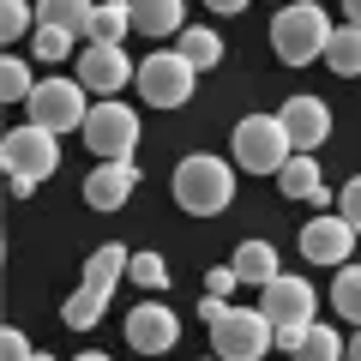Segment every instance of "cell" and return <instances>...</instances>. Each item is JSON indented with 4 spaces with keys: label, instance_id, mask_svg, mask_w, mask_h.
<instances>
[{
    "label": "cell",
    "instance_id": "obj_1",
    "mask_svg": "<svg viewBox=\"0 0 361 361\" xmlns=\"http://www.w3.org/2000/svg\"><path fill=\"white\" fill-rule=\"evenodd\" d=\"M127 259H133V247H121V241L97 247V253L85 259V277H78L73 301L61 307V319L73 325V331H90V325L103 319V307H109V295H115V283L127 277Z\"/></svg>",
    "mask_w": 361,
    "mask_h": 361
},
{
    "label": "cell",
    "instance_id": "obj_2",
    "mask_svg": "<svg viewBox=\"0 0 361 361\" xmlns=\"http://www.w3.org/2000/svg\"><path fill=\"white\" fill-rule=\"evenodd\" d=\"M175 205L193 211V217H217V211H229V205H235V175H229V163L211 157V151L180 157V169H175Z\"/></svg>",
    "mask_w": 361,
    "mask_h": 361
},
{
    "label": "cell",
    "instance_id": "obj_3",
    "mask_svg": "<svg viewBox=\"0 0 361 361\" xmlns=\"http://www.w3.org/2000/svg\"><path fill=\"white\" fill-rule=\"evenodd\" d=\"M325 42H331V18H325V6H313V0H295V6H283V13L271 18V49H277L283 66L319 61Z\"/></svg>",
    "mask_w": 361,
    "mask_h": 361
},
{
    "label": "cell",
    "instance_id": "obj_4",
    "mask_svg": "<svg viewBox=\"0 0 361 361\" xmlns=\"http://www.w3.org/2000/svg\"><path fill=\"white\" fill-rule=\"evenodd\" d=\"M289 157H295V139H289L283 115H247L235 127V163L247 175H277Z\"/></svg>",
    "mask_w": 361,
    "mask_h": 361
},
{
    "label": "cell",
    "instance_id": "obj_5",
    "mask_svg": "<svg viewBox=\"0 0 361 361\" xmlns=\"http://www.w3.org/2000/svg\"><path fill=\"white\" fill-rule=\"evenodd\" d=\"M61 133L37 127V121H25V127L6 133V145H0V163H6V180H25V187H37V180H49L54 169H61Z\"/></svg>",
    "mask_w": 361,
    "mask_h": 361
},
{
    "label": "cell",
    "instance_id": "obj_6",
    "mask_svg": "<svg viewBox=\"0 0 361 361\" xmlns=\"http://www.w3.org/2000/svg\"><path fill=\"white\" fill-rule=\"evenodd\" d=\"M193 78H199V66L187 61L180 49H157V54H145L139 61V97L151 109H180L187 97H193Z\"/></svg>",
    "mask_w": 361,
    "mask_h": 361
},
{
    "label": "cell",
    "instance_id": "obj_7",
    "mask_svg": "<svg viewBox=\"0 0 361 361\" xmlns=\"http://www.w3.org/2000/svg\"><path fill=\"white\" fill-rule=\"evenodd\" d=\"M271 343H277V325L265 319V307H229L211 325V349L223 361H259Z\"/></svg>",
    "mask_w": 361,
    "mask_h": 361
},
{
    "label": "cell",
    "instance_id": "obj_8",
    "mask_svg": "<svg viewBox=\"0 0 361 361\" xmlns=\"http://www.w3.org/2000/svg\"><path fill=\"white\" fill-rule=\"evenodd\" d=\"M25 109H30V121L37 127H49V133H73V127H85V78H42L37 90L25 97Z\"/></svg>",
    "mask_w": 361,
    "mask_h": 361
},
{
    "label": "cell",
    "instance_id": "obj_9",
    "mask_svg": "<svg viewBox=\"0 0 361 361\" xmlns=\"http://www.w3.org/2000/svg\"><path fill=\"white\" fill-rule=\"evenodd\" d=\"M78 133H85V145L103 157V163H109V157H133V151H139V115H133L127 103H97Z\"/></svg>",
    "mask_w": 361,
    "mask_h": 361
},
{
    "label": "cell",
    "instance_id": "obj_10",
    "mask_svg": "<svg viewBox=\"0 0 361 361\" xmlns=\"http://www.w3.org/2000/svg\"><path fill=\"white\" fill-rule=\"evenodd\" d=\"M355 235L361 229L343 217V211H325V217H313L307 229H301V259H307V265H349Z\"/></svg>",
    "mask_w": 361,
    "mask_h": 361
},
{
    "label": "cell",
    "instance_id": "obj_11",
    "mask_svg": "<svg viewBox=\"0 0 361 361\" xmlns=\"http://www.w3.org/2000/svg\"><path fill=\"white\" fill-rule=\"evenodd\" d=\"M259 307H265L271 325H313V307H319V295H313L307 277H271L265 289H259Z\"/></svg>",
    "mask_w": 361,
    "mask_h": 361
},
{
    "label": "cell",
    "instance_id": "obj_12",
    "mask_svg": "<svg viewBox=\"0 0 361 361\" xmlns=\"http://www.w3.org/2000/svg\"><path fill=\"white\" fill-rule=\"evenodd\" d=\"M127 343L139 349V355H169V349L180 343V319L163 307V301H139L127 319Z\"/></svg>",
    "mask_w": 361,
    "mask_h": 361
},
{
    "label": "cell",
    "instance_id": "obj_13",
    "mask_svg": "<svg viewBox=\"0 0 361 361\" xmlns=\"http://www.w3.org/2000/svg\"><path fill=\"white\" fill-rule=\"evenodd\" d=\"M133 187H139V163H133V157H109L103 169H90V175H85V205L121 211L133 199Z\"/></svg>",
    "mask_w": 361,
    "mask_h": 361
},
{
    "label": "cell",
    "instance_id": "obj_14",
    "mask_svg": "<svg viewBox=\"0 0 361 361\" xmlns=\"http://www.w3.org/2000/svg\"><path fill=\"white\" fill-rule=\"evenodd\" d=\"M78 78H85V90H103V97H115L133 73V61L121 54V42H85V54H78Z\"/></svg>",
    "mask_w": 361,
    "mask_h": 361
},
{
    "label": "cell",
    "instance_id": "obj_15",
    "mask_svg": "<svg viewBox=\"0 0 361 361\" xmlns=\"http://www.w3.org/2000/svg\"><path fill=\"white\" fill-rule=\"evenodd\" d=\"M277 115H283L295 151H319V145L331 139V109H325V97H307V90H301V97H289Z\"/></svg>",
    "mask_w": 361,
    "mask_h": 361
},
{
    "label": "cell",
    "instance_id": "obj_16",
    "mask_svg": "<svg viewBox=\"0 0 361 361\" xmlns=\"http://www.w3.org/2000/svg\"><path fill=\"white\" fill-rule=\"evenodd\" d=\"M277 187H283L289 199H307V205H331V199H325V180H319V163H313L307 151H295L277 169Z\"/></svg>",
    "mask_w": 361,
    "mask_h": 361
},
{
    "label": "cell",
    "instance_id": "obj_17",
    "mask_svg": "<svg viewBox=\"0 0 361 361\" xmlns=\"http://www.w3.org/2000/svg\"><path fill=\"white\" fill-rule=\"evenodd\" d=\"M90 13L97 0H37V25H61L73 37H90Z\"/></svg>",
    "mask_w": 361,
    "mask_h": 361
},
{
    "label": "cell",
    "instance_id": "obj_18",
    "mask_svg": "<svg viewBox=\"0 0 361 361\" xmlns=\"http://www.w3.org/2000/svg\"><path fill=\"white\" fill-rule=\"evenodd\" d=\"M229 265L241 271V283H259V289H265L271 277H277V247H271V241H241Z\"/></svg>",
    "mask_w": 361,
    "mask_h": 361
},
{
    "label": "cell",
    "instance_id": "obj_19",
    "mask_svg": "<svg viewBox=\"0 0 361 361\" xmlns=\"http://www.w3.org/2000/svg\"><path fill=\"white\" fill-rule=\"evenodd\" d=\"M133 30H145V37H175L180 30V0H133Z\"/></svg>",
    "mask_w": 361,
    "mask_h": 361
},
{
    "label": "cell",
    "instance_id": "obj_20",
    "mask_svg": "<svg viewBox=\"0 0 361 361\" xmlns=\"http://www.w3.org/2000/svg\"><path fill=\"white\" fill-rule=\"evenodd\" d=\"M133 30V0H97L90 13V37L85 42H121Z\"/></svg>",
    "mask_w": 361,
    "mask_h": 361
},
{
    "label": "cell",
    "instance_id": "obj_21",
    "mask_svg": "<svg viewBox=\"0 0 361 361\" xmlns=\"http://www.w3.org/2000/svg\"><path fill=\"white\" fill-rule=\"evenodd\" d=\"M325 66L343 73V78H361V25L331 30V42H325Z\"/></svg>",
    "mask_w": 361,
    "mask_h": 361
},
{
    "label": "cell",
    "instance_id": "obj_22",
    "mask_svg": "<svg viewBox=\"0 0 361 361\" xmlns=\"http://www.w3.org/2000/svg\"><path fill=\"white\" fill-rule=\"evenodd\" d=\"M180 54H187V61L205 73V66H217V61H223V37H217L211 25H193V30H180Z\"/></svg>",
    "mask_w": 361,
    "mask_h": 361
},
{
    "label": "cell",
    "instance_id": "obj_23",
    "mask_svg": "<svg viewBox=\"0 0 361 361\" xmlns=\"http://www.w3.org/2000/svg\"><path fill=\"white\" fill-rule=\"evenodd\" d=\"M331 307L343 319L361 325V265H337V283H331Z\"/></svg>",
    "mask_w": 361,
    "mask_h": 361
},
{
    "label": "cell",
    "instance_id": "obj_24",
    "mask_svg": "<svg viewBox=\"0 0 361 361\" xmlns=\"http://www.w3.org/2000/svg\"><path fill=\"white\" fill-rule=\"evenodd\" d=\"M343 349H349V343H337L331 325H307V337H301L295 361H343Z\"/></svg>",
    "mask_w": 361,
    "mask_h": 361
},
{
    "label": "cell",
    "instance_id": "obj_25",
    "mask_svg": "<svg viewBox=\"0 0 361 361\" xmlns=\"http://www.w3.org/2000/svg\"><path fill=\"white\" fill-rule=\"evenodd\" d=\"M30 90H37V78H30V66L18 61V54H13V61H0V97H6V103H25Z\"/></svg>",
    "mask_w": 361,
    "mask_h": 361
},
{
    "label": "cell",
    "instance_id": "obj_26",
    "mask_svg": "<svg viewBox=\"0 0 361 361\" xmlns=\"http://www.w3.org/2000/svg\"><path fill=\"white\" fill-rule=\"evenodd\" d=\"M127 271H133V283H139V289H163V283H169L163 253H133V259H127Z\"/></svg>",
    "mask_w": 361,
    "mask_h": 361
},
{
    "label": "cell",
    "instance_id": "obj_27",
    "mask_svg": "<svg viewBox=\"0 0 361 361\" xmlns=\"http://www.w3.org/2000/svg\"><path fill=\"white\" fill-rule=\"evenodd\" d=\"M25 30H37L30 6H25V0H0V37H6V42H18Z\"/></svg>",
    "mask_w": 361,
    "mask_h": 361
},
{
    "label": "cell",
    "instance_id": "obj_28",
    "mask_svg": "<svg viewBox=\"0 0 361 361\" xmlns=\"http://www.w3.org/2000/svg\"><path fill=\"white\" fill-rule=\"evenodd\" d=\"M73 30H61V25H37V61H66V49H73Z\"/></svg>",
    "mask_w": 361,
    "mask_h": 361
},
{
    "label": "cell",
    "instance_id": "obj_29",
    "mask_svg": "<svg viewBox=\"0 0 361 361\" xmlns=\"http://www.w3.org/2000/svg\"><path fill=\"white\" fill-rule=\"evenodd\" d=\"M30 355H37V349H30V337L6 325V337H0V361H30Z\"/></svg>",
    "mask_w": 361,
    "mask_h": 361
},
{
    "label": "cell",
    "instance_id": "obj_30",
    "mask_svg": "<svg viewBox=\"0 0 361 361\" xmlns=\"http://www.w3.org/2000/svg\"><path fill=\"white\" fill-rule=\"evenodd\" d=\"M235 283H241V271H235V265H211V277H205V295H229Z\"/></svg>",
    "mask_w": 361,
    "mask_h": 361
},
{
    "label": "cell",
    "instance_id": "obj_31",
    "mask_svg": "<svg viewBox=\"0 0 361 361\" xmlns=\"http://www.w3.org/2000/svg\"><path fill=\"white\" fill-rule=\"evenodd\" d=\"M337 211H343V217H349V223H355V229H361V175L349 180L343 193H337Z\"/></svg>",
    "mask_w": 361,
    "mask_h": 361
},
{
    "label": "cell",
    "instance_id": "obj_32",
    "mask_svg": "<svg viewBox=\"0 0 361 361\" xmlns=\"http://www.w3.org/2000/svg\"><path fill=\"white\" fill-rule=\"evenodd\" d=\"M223 313H229V301H223V295H205V301H199V319H205V325H217Z\"/></svg>",
    "mask_w": 361,
    "mask_h": 361
},
{
    "label": "cell",
    "instance_id": "obj_33",
    "mask_svg": "<svg viewBox=\"0 0 361 361\" xmlns=\"http://www.w3.org/2000/svg\"><path fill=\"white\" fill-rule=\"evenodd\" d=\"M205 6H211V13H229V18L247 13V0H205Z\"/></svg>",
    "mask_w": 361,
    "mask_h": 361
},
{
    "label": "cell",
    "instance_id": "obj_34",
    "mask_svg": "<svg viewBox=\"0 0 361 361\" xmlns=\"http://www.w3.org/2000/svg\"><path fill=\"white\" fill-rule=\"evenodd\" d=\"M343 361H361V331L349 337V349H343Z\"/></svg>",
    "mask_w": 361,
    "mask_h": 361
},
{
    "label": "cell",
    "instance_id": "obj_35",
    "mask_svg": "<svg viewBox=\"0 0 361 361\" xmlns=\"http://www.w3.org/2000/svg\"><path fill=\"white\" fill-rule=\"evenodd\" d=\"M343 13H349V25H361V0H343Z\"/></svg>",
    "mask_w": 361,
    "mask_h": 361
},
{
    "label": "cell",
    "instance_id": "obj_36",
    "mask_svg": "<svg viewBox=\"0 0 361 361\" xmlns=\"http://www.w3.org/2000/svg\"><path fill=\"white\" fill-rule=\"evenodd\" d=\"M78 361H109V355H97V349H85V355H78Z\"/></svg>",
    "mask_w": 361,
    "mask_h": 361
},
{
    "label": "cell",
    "instance_id": "obj_37",
    "mask_svg": "<svg viewBox=\"0 0 361 361\" xmlns=\"http://www.w3.org/2000/svg\"><path fill=\"white\" fill-rule=\"evenodd\" d=\"M30 361H54V355H42V349H37V355H30Z\"/></svg>",
    "mask_w": 361,
    "mask_h": 361
},
{
    "label": "cell",
    "instance_id": "obj_38",
    "mask_svg": "<svg viewBox=\"0 0 361 361\" xmlns=\"http://www.w3.org/2000/svg\"><path fill=\"white\" fill-rule=\"evenodd\" d=\"M205 361H223V355H205Z\"/></svg>",
    "mask_w": 361,
    "mask_h": 361
}]
</instances>
